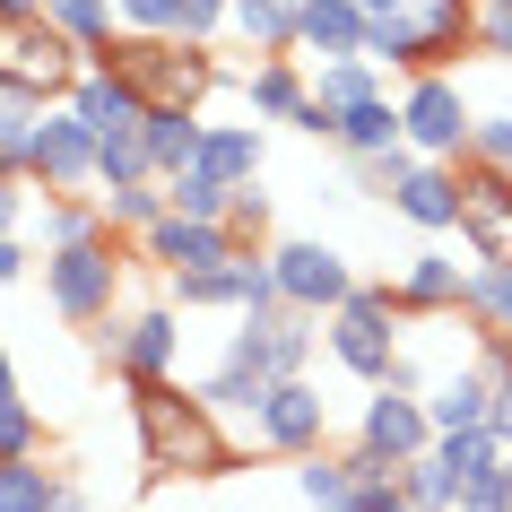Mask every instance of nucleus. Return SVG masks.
I'll return each instance as SVG.
<instances>
[{
  "instance_id": "obj_1",
  "label": "nucleus",
  "mask_w": 512,
  "mask_h": 512,
  "mask_svg": "<svg viewBox=\"0 0 512 512\" xmlns=\"http://www.w3.org/2000/svg\"><path fill=\"white\" fill-rule=\"evenodd\" d=\"M139 391V452H148V469L157 478H226V417H217L200 391H174V374L165 382H131Z\"/></svg>"
},
{
  "instance_id": "obj_2",
  "label": "nucleus",
  "mask_w": 512,
  "mask_h": 512,
  "mask_svg": "<svg viewBox=\"0 0 512 512\" xmlns=\"http://www.w3.org/2000/svg\"><path fill=\"white\" fill-rule=\"evenodd\" d=\"M400 287H356L339 313H322V339H330V356L348 365L365 391H382V382H408L417 391V365H408V348H400Z\"/></svg>"
},
{
  "instance_id": "obj_3",
  "label": "nucleus",
  "mask_w": 512,
  "mask_h": 512,
  "mask_svg": "<svg viewBox=\"0 0 512 512\" xmlns=\"http://www.w3.org/2000/svg\"><path fill=\"white\" fill-rule=\"evenodd\" d=\"M122 270H131V261H122V235L96 226V235L44 252V296H53V313L70 330H96V322H113V304H122Z\"/></svg>"
},
{
  "instance_id": "obj_4",
  "label": "nucleus",
  "mask_w": 512,
  "mask_h": 512,
  "mask_svg": "<svg viewBox=\"0 0 512 512\" xmlns=\"http://www.w3.org/2000/svg\"><path fill=\"white\" fill-rule=\"evenodd\" d=\"M87 53L53 18H27V27H0V96H27V105H61L79 87Z\"/></svg>"
},
{
  "instance_id": "obj_5",
  "label": "nucleus",
  "mask_w": 512,
  "mask_h": 512,
  "mask_svg": "<svg viewBox=\"0 0 512 512\" xmlns=\"http://www.w3.org/2000/svg\"><path fill=\"white\" fill-rule=\"evenodd\" d=\"M105 61L131 70V87L148 96V105H200V96L217 87V53L191 44V35H122Z\"/></svg>"
},
{
  "instance_id": "obj_6",
  "label": "nucleus",
  "mask_w": 512,
  "mask_h": 512,
  "mask_svg": "<svg viewBox=\"0 0 512 512\" xmlns=\"http://www.w3.org/2000/svg\"><path fill=\"white\" fill-rule=\"evenodd\" d=\"M183 313H278V270H270V243H243V252H226L217 270H174V296Z\"/></svg>"
},
{
  "instance_id": "obj_7",
  "label": "nucleus",
  "mask_w": 512,
  "mask_h": 512,
  "mask_svg": "<svg viewBox=\"0 0 512 512\" xmlns=\"http://www.w3.org/2000/svg\"><path fill=\"white\" fill-rule=\"evenodd\" d=\"M96 356L122 365L131 382H165L183 365V304H139V313L96 322Z\"/></svg>"
},
{
  "instance_id": "obj_8",
  "label": "nucleus",
  "mask_w": 512,
  "mask_h": 512,
  "mask_svg": "<svg viewBox=\"0 0 512 512\" xmlns=\"http://www.w3.org/2000/svg\"><path fill=\"white\" fill-rule=\"evenodd\" d=\"M400 131H408V148H417V157H443V165L469 157L478 113H469V96H460L452 70H417V79H408V96H400Z\"/></svg>"
},
{
  "instance_id": "obj_9",
  "label": "nucleus",
  "mask_w": 512,
  "mask_h": 512,
  "mask_svg": "<svg viewBox=\"0 0 512 512\" xmlns=\"http://www.w3.org/2000/svg\"><path fill=\"white\" fill-rule=\"evenodd\" d=\"M252 452H278V460H304L330 443V400L313 391V374H278L270 391H261V408H252Z\"/></svg>"
},
{
  "instance_id": "obj_10",
  "label": "nucleus",
  "mask_w": 512,
  "mask_h": 512,
  "mask_svg": "<svg viewBox=\"0 0 512 512\" xmlns=\"http://www.w3.org/2000/svg\"><path fill=\"white\" fill-rule=\"evenodd\" d=\"M96 139H105V131H96L70 96L44 105V122H35V157H27L35 191H96Z\"/></svg>"
},
{
  "instance_id": "obj_11",
  "label": "nucleus",
  "mask_w": 512,
  "mask_h": 512,
  "mask_svg": "<svg viewBox=\"0 0 512 512\" xmlns=\"http://www.w3.org/2000/svg\"><path fill=\"white\" fill-rule=\"evenodd\" d=\"M356 452L382 460V469H400V460L434 452V417H426V391H408V382H382L365 417H356Z\"/></svg>"
},
{
  "instance_id": "obj_12",
  "label": "nucleus",
  "mask_w": 512,
  "mask_h": 512,
  "mask_svg": "<svg viewBox=\"0 0 512 512\" xmlns=\"http://www.w3.org/2000/svg\"><path fill=\"white\" fill-rule=\"evenodd\" d=\"M270 270H278V296L296 304V313H339V304L356 296V270L330 252V243H313V235L270 243Z\"/></svg>"
},
{
  "instance_id": "obj_13",
  "label": "nucleus",
  "mask_w": 512,
  "mask_h": 512,
  "mask_svg": "<svg viewBox=\"0 0 512 512\" xmlns=\"http://www.w3.org/2000/svg\"><path fill=\"white\" fill-rule=\"evenodd\" d=\"M139 243V261H157L165 278L174 270H217L226 252H243V235L226 226V217H183V209H165L148 235H131Z\"/></svg>"
},
{
  "instance_id": "obj_14",
  "label": "nucleus",
  "mask_w": 512,
  "mask_h": 512,
  "mask_svg": "<svg viewBox=\"0 0 512 512\" xmlns=\"http://www.w3.org/2000/svg\"><path fill=\"white\" fill-rule=\"evenodd\" d=\"M391 209H400L408 226H426V235H460V165L417 157L400 174V191H391Z\"/></svg>"
},
{
  "instance_id": "obj_15",
  "label": "nucleus",
  "mask_w": 512,
  "mask_h": 512,
  "mask_svg": "<svg viewBox=\"0 0 512 512\" xmlns=\"http://www.w3.org/2000/svg\"><path fill=\"white\" fill-rule=\"evenodd\" d=\"M70 105L96 122V131H139V113H148V96L131 87V70L122 61H87L79 87H70Z\"/></svg>"
},
{
  "instance_id": "obj_16",
  "label": "nucleus",
  "mask_w": 512,
  "mask_h": 512,
  "mask_svg": "<svg viewBox=\"0 0 512 512\" xmlns=\"http://www.w3.org/2000/svg\"><path fill=\"white\" fill-rule=\"evenodd\" d=\"M365 35H374L365 0H313V9H304V27H296V53L348 61V53H365Z\"/></svg>"
},
{
  "instance_id": "obj_17",
  "label": "nucleus",
  "mask_w": 512,
  "mask_h": 512,
  "mask_svg": "<svg viewBox=\"0 0 512 512\" xmlns=\"http://www.w3.org/2000/svg\"><path fill=\"white\" fill-rule=\"evenodd\" d=\"M304 96H313V79L296 70V53H270V61L243 70V113H252V122H296Z\"/></svg>"
},
{
  "instance_id": "obj_18",
  "label": "nucleus",
  "mask_w": 512,
  "mask_h": 512,
  "mask_svg": "<svg viewBox=\"0 0 512 512\" xmlns=\"http://www.w3.org/2000/svg\"><path fill=\"white\" fill-rule=\"evenodd\" d=\"M400 304L408 313H469V270H460L452 252H408Z\"/></svg>"
},
{
  "instance_id": "obj_19",
  "label": "nucleus",
  "mask_w": 512,
  "mask_h": 512,
  "mask_svg": "<svg viewBox=\"0 0 512 512\" xmlns=\"http://www.w3.org/2000/svg\"><path fill=\"white\" fill-rule=\"evenodd\" d=\"M139 139H148V165L157 174H183L200 157V139H209V113L200 105H148L139 113Z\"/></svg>"
},
{
  "instance_id": "obj_20",
  "label": "nucleus",
  "mask_w": 512,
  "mask_h": 512,
  "mask_svg": "<svg viewBox=\"0 0 512 512\" xmlns=\"http://www.w3.org/2000/svg\"><path fill=\"white\" fill-rule=\"evenodd\" d=\"M296 27H304V0H235V18H226V35H235L243 53H296Z\"/></svg>"
},
{
  "instance_id": "obj_21",
  "label": "nucleus",
  "mask_w": 512,
  "mask_h": 512,
  "mask_svg": "<svg viewBox=\"0 0 512 512\" xmlns=\"http://www.w3.org/2000/svg\"><path fill=\"white\" fill-rule=\"evenodd\" d=\"M261 157H270V139H261L252 113L243 122H209V139H200V165L226 174V183H261Z\"/></svg>"
},
{
  "instance_id": "obj_22",
  "label": "nucleus",
  "mask_w": 512,
  "mask_h": 512,
  "mask_svg": "<svg viewBox=\"0 0 512 512\" xmlns=\"http://www.w3.org/2000/svg\"><path fill=\"white\" fill-rule=\"evenodd\" d=\"M486 408H495V382H486V365H460V374H443V382L426 391L434 434H452V426H486Z\"/></svg>"
},
{
  "instance_id": "obj_23",
  "label": "nucleus",
  "mask_w": 512,
  "mask_h": 512,
  "mask_svg": "<svg viewBox=\"0 0 512 512\" xmlns=\"http://www.w3.org/2000/svg\"><path fill=\"white\" fill-rule=\"evenodd\" d=\"M44 18H53V27L70 35V44H79L87 61H105L113 44H122V0H53Z\"/></svg>"
},
{
  "instance_id": "obj_24",
  "label": "nucleus",
  "mask_w": 512,
  "mask_h": 512,
  "mask_svg": "<svg viewBox=\"0 0 512 512\" xmlns=\"http://www.w3.org/2000/svg\"><path fill=\"white\" fill-rule=\"evenodd\" d=\"M287 469H296V495L313 512H348V495H356V452H304V460H287Z\"/></svg>"
},
{
  "instance_id": "obj_25",
  "label": "nucleus",
  "mask_w": 512,
  "mask_h": 512,
  "mask_svg": "<svg viewBox=\"0 0 512 512\" xmlns=\"http://www.w3.org/2000/svg\"><path fill=\"white\" fill-rule=\"evenodd\" d=\"M278 374H261V365H243V356H226V365H217V374H200L191 382V391H200V400L217 408V417H235V426H252V408H261V391H270Z\"/></svg>"
},
{
  "instance_id": "obj_26",
  "label": "nucleus",
  "mask_w": 512,
  "mask_h": 512,
  "mask_svg": "<svg viewBox=\"0 0 512 512\" xmlns=\"http://www.w3.org/2000/svg\"><path fill=\"white\" fill-rule=\"evenodd\" d=\"M304 79H313V96H322L330 113L365 105V96H391V87H382V61H365V53H348V61H313Z\"/></svg>"
},
{
  "instance_id": "obj_27",
  "label": "nucleus",
  "mask_w": 512,
  "mask_h": 512,
  "mask_svg": "<svg viewBox=\"0 0 512 512\" xmlns=\"http://www.w3.org/2000/svg\"><path fill=\"white\" fill-rule=\"evenodd\" d=\"M400 105H391V96H365V105H348L339 113V148H348V157H374V148H400Z\"/></svg>"
},
{
  "instance_id": "obj_28",
  "label": "nucleus",
  "mask_w": 512,
  "mask_h": 512,
  "mask_svg": "<svg viewBox=\"0 0 512 512\" xmlns=\"http://www.w3.org/2000/svg\"><path fill=\"white\" fill-rule=\"evenodd\" d=\"M96 200H105V226H113V235H148V226L174 209V200H165V174H148V183H122V191H96Z\"/></svg>"
},
{
  "instance_id": "obj_29",
  "label": "nucleus",
  "mask_w": 512,
  "mask_h": 512,
  "mask_svg": "<svg viewBox=\"0 0 512 512\" xmlns=\"http://www.w3.org/2000/svg\"><path fill=\"white\" fill-rule=\"evenodd\" d=\"M61 504V478L44 469V452L35 460H0V512H53Z\"/></svg>"
},
{
  "instance_id": "obj_30",
  "label": "nucleus",
  "mask_w": 512,
  "mask_h": 512,
  "mask_svg": "<svg viewBox=\"0 0 512 512\" xmlns=\"http://www.w3.org/2000/svg\"><path fill=\"white\" fill-rule=\"evenodd\" d=\"M469 313H478V330H512V252L469 261Z\"/></svg>"
},
{
  "instance_id": "obj_31",
  "label": "nucleus",
  "mask_w": 512,
  "mask_h": 512,
  "mask_svg": "<svg viewBox=\"0 0 512 512\" xmlns=\"http://www.w3.org/2000/svg\"><path fill=\"white\" fill-rule=\"evenodd\" d=\"M35 226H44V252H53V243H79V235H96V226H105V200H79V191H44Z\"/></svg>"
},
{
  "instance_id": "obj_32",
  "label": "nucleus",
  "mask_w": 512,
  "mask_h": 512,
  "mask_svg": "<svg viewBox=\"0 0 512 512\" xmlns=\"http://www.w3.org/2000/svg\"><path fill=\"white\" fill-rule=\"evenodd\" d=\"M165 200H174L183 217H226V200H235V183H226V174H209V165L191 157L183 174H165Z\"/></svg>"
},
{
  "instance_id": "obj_33",
  "label": "nucleus",
  "mask_w": 512,
  "mask_h": 512,
  "mask_svg": "<svg viewBox=\"0 0 512 512\" xmlns=\"http://www.w3.org/2000/svg\"><path fill=\"white\" fill-rule=\"evenodd\" d=\"M157 165H148V139L139 131H105L96 139V191H122V183H148Z\"/></svg>"
},
{
  "instance_id": "obj_34",
  "label": "nucleus",
  "mask_w": 512,
  "mask_h": 512,
  "mask_svg": "<svg viewBox=\"0 0 512 512\" xmlns=\"http://www.w3.org/2000/svg\"><path fill=\"white\" fill-rule=\"evenodd\" d=\"M391 478H400V495H408V504H417V512H452V504H460V478H452V469H443V460H434V452L400 460Z\"/></svg>"
},
{
  "instance_id": "obj_35",
  "label": "nucleus",
  "mask_w": 512,
  "mask_h": 512,
  "mask_svg": "<svg viewBox=\"0 0 512 512\" xmlns=\"http://www.w3.org/2000/svg\"><path fill=\"white\" fill-rule=\"evenodd\" d=\"M434 460H443L452 478H478V469L504 460V443H495V426H452V434H434Z\"/></svg>"
},
{
  "instance_id": "obj_36",
  "label": "nucleus",
  "mask_w": 512,
  "mask_h": 512,
  "mask_svg": "<svg viewBox=\"0 0 512 512\" xmlns=\"http://www.w3.org/2000/svg\"><path fill=\"white\" fill-rule=\"evenodd\" d=\"M35 122H44V105H27V96H0V174H27Z\"/></svg>"
},
{
  "instance_id": "obj_37",
  "label": "nucleus",
  "mask_w": 512,
  "mask_h": 512,
  "mask_svg": "<svg viewBox=\"0 0 512 512\" xmlns=\"http://www.w3.org/2000/svg\"><path fill=\"white\" fill-rule=\"evenodd\" d=\"M348 512H417V504L400 495V478H391L382 460H365V452H356V495H348Z\"/></svg>"
},
{
  "instance_id": "obj_38",
  "label": "nucleus",
  "mask_w": 512,
  "mask_h": 512,
  "mask_svg": "<svg viewBox=\"0 0 512 512\" xmlns=\"http://www.w3.org/2000/svg\"><path fill=\"white\" fill-rule=\"evenodd\" d=\"M35 452H44V417L27 400H9L0 408V460H35Z\"/></svg>"
},
{
  "instance_id": "obj_39",
  "label": "nucleus",
  "mask_w": 512,
  "mask_h": 512,
  "mask_svg": "<svg viewBox=\"0 0 512 512\" xmlns=\"http://www.w3.org/2000/svg\"><path fill=\"white\" fill-rule=\"evenodd\" d=\"M452 512H512V469H478V478H460V504Z\"/></svg>"
},
{
  "instance_id": "obj_40",
  "label": "nucleus",
  "mask_w": 512,
  "mask_h": 512,
  "mask_svg": "<svg viewBox=\"0 0 512 512\" xmlns=\"http://www.w3.org/2000/svg\"><path fill=\"white\" fill-rule=\"evenodd\" d=\"M408 165H417V148H408V139H400V148H374V157H356V183H365V191H382V200H391V191H400V174H408Z\"/></svg>"
},
{
  "instance_id": "obj_41",
  "label": "nucleus",
  "mask_w": 512,
  "mask_h": 512,
  "mask_svg": "<svg viewBox=\"0 0 512 512\" xmlns=\"http://www.w3.org/2000/svg\"><path fill=\"white\" fill-rule=\"evenodd\" d=\"M469 157L512 174V113H478V131H469Z\"/></svg>"
},
{
  "instance_id": "obj_42",
  "label": "nucleus",
  "mask_w": 512,
  "mask_h": 512,
  "mask_svg": "<svg viewBox=\"0 0 512 512\" xmlns=\"http://www.w3.org/2000/svg\"><path fill=\"white\" fill-rule=\"evenodd\" d=\"M122 35H183V0H122Z\"/></svg>"
},
{
  "instance_id": "obj_43",
  "label": "nucleus",
  "mask_w": 512,
  "mask_h": 512,
  "mask_svg": "<svg viewBox=\"0 0 512 512\" xmlns=\"http://www.w3.org/2000/svg\"><path fill=\"white\" fill-rule=\"evenodd\" d=\"M226 226H235L243 243H261V235H270V191H261V183H235V200H226Z\"/></svg>"
},
{
  "instance_id": "obj_44",
  "label": "nucleus",
  "mask_w": 512,
  "mask_h": 512,
  "mask_svg": "<svg viewBox=\"0 0 512 512\" xmlns=\"http://www.w3.org/2000/svg\"><path fill=\"white\" fill-rule=\"evenodd\" d=\"M35 217V174H0V235H27Z\"/></svg>"
},
{
  "instance_id": "obj_45",
  "label": "nucleus",
  "mask_w": 512,
  "mask_h": 512,
  "mask_svg": "<svg viewBox=\"0 0 512 512\" xmlns=\"http://www.w3.org/2000/svg\"><path fill=\"white\" fill-rule=\"evenodd\" d=\"M226 18H235V0H183V35H191V44H217Z\"/></svg>"
},
{
  "instance_id": "obj_46",
  "label": "nucleus",
  "mask_w": 512,
  "mask_h": 512,
  "mask_svg": "<svg viewBox=\"0 0 512 512\" xmlns=\"http://www.w3.org/2000/svg\"><path fill=\"white\" fill-rule=\"evenodd\" d=\"M478 53L486 61H512V9H478Z\"/></svg>"
},
{
  "instance_id": "obj_47",
  "label": "nucleus",
  "mask_w": 512,
  "mask_h": 512,
  "mask_svg": "<svg viewBox=\"0 0 512 512\" xmlns=\"http://www.w3.org/2000/svg\"><path fill=\"white\" fill-rule=\"evenodd\" d=\"M486 426H495V443L512 452V374H495V408H486Z\"/></svg>"
},
{
  "instance_id": "obj_48",
  "label": "nucleus",
  "mask_w": 512,
  "mask_h": 512,
  "mask_svg": "<svg viewBox=\"0 0 512 512\" xmlns=\"http://www.w3.org/2000/svg\"><path fill=\"white\" fill-rule=\"evenodd\" d=\"M35 261H27V235H0V287H18Z\"/></svg>"
},
{
  "instance_id": "obj_49",
  "label": "nucleus",
  "mask_w": 512,
  "mask_h": 512,
  "mask_svg": "<svg viewBox=\"0 0 512 512\" xmlns=\"http://www.w3.org/2000/svg\"><path fill=\"white\" fill-rule=\"evenodd\" d=\"M296 131H313V139H339V113H330L322 96H304V113H296Z\"/></svg>"
},
{
  "instance_id": "obj_50",
  "label": "nucleus",
  "mask_w": 512,
  "mask_h": 512,
  "mask_svg": "<svg viewBox=\"0 0 512 512\" xmlns=\"http://www.w3.org/2000/svg\"><path fill=\"white\" fill-rule=\"evenodd\" d=\"M53 0H0V27H27V18H44Z\"/></svg>"
},
{
  "instance_id": "obj_51",
  "label": "nucleus",
  "mask_w": 512,
  "mask_h": 512,
  "mask_svg": "<svg viewBox=\"0 0 512 512\" xmlns=\"http://www.w3.org/2000/svg\"><path fill=\"white\" fill-rule=\"evenodd\" d=\"M53 512H96V495H87V486H70V478H61V504Z\"/></svg>"
},
{
  "instance_id": "obj_52",
  "label": "nucleus",
  "mask_w": 512,
  "mask_h": 512,
  "mask_svg": "<svg viewBox=\"0 0 512 512\" xmlns=\"http://www.w3.org/2000/svg\"><path fill=\"white\" fill-rule=\"evenodd\" d=\"M18 400V365H9V348H0V408Z\"/></svg>"
},
{
  "instance_id": "obj_53",
  "label": "nucleus",
  "mask_w": 512,
  "mask_h": 512,
  "mask_svg": "<svg viewBox=\"0 0 512 512\" xmlns=\"http://www.w3.org/2000/svg\"><path fill=\"white\" fill-rule=\"evenodd\" d=\"M400 9H417V0H365V18H400Z\"/></svg>"
},
{
  "instance_id": "obj_54",
  "label": "nucleus",
  "mask_w": 512,
  "mask_h": 512,
  "mask_svg": "<svg viewBox=\"0 0 512 512\" xmlns=\"http://www.w3.org/2000/svg\"><path fill=\"white\" fill-rule=\"evenodd\" d=\"M478 9H512V0H478Z\"/></svg>"
},
{
  "instance_id": "obj_55",
  "label": "nucleus",
  "mask_w": 512,
  "mask_h": 512,
  "mask_svg": "<svg viewBox=\"0 0 512 512\" xmlns=\"http://www.w3.org/2000/svg\"><path fill=\"white\" fill-rule=\"evenodd\" d=\"M460 9H478V0H460Z\"/></svg>"
},
{
  "instance_id": "obj_56",
  "label": "nucleus",
  "mask_w": 512,
  "mask_h": 512,
  "mask_svg": "<svg viewBox=\"0 0 512 512\" xmlns=\"http://www.w3.org/2000/svg\"><path fill=\"white\" fill-rule=\"evenodd\" d=\"M304 9H313V0H304Z\"/></svg>"
}]
</instances>
